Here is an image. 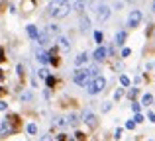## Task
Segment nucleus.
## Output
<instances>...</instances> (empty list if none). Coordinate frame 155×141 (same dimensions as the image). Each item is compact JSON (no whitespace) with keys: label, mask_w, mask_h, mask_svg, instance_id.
<instances>
[{"label":"nucleus","mask_w":155,"mask_h":141,"mask_svg":"<svg viewBox=\"0 0 155 141\" xmlns=\"http://www.w3.org/2000/svg\"><path fill=\"white\" fill-rule=\"evenodd\" d=\"M126 127H128V130H134V127H136V122H134V120H128V122H126Z\"/></svg>","instance_id":"31"},{"label":"nucleus","mask_w":155,"mask_h":141,"mask_svg":"<svg viewBox=\"0 0 155 141\" xmlns=\"http://www.w3.org/2000/svg\"><path fill=\"white\" fill-rule=\"evenodd\" d=\"M69 12H71V6H69V4H65V2L53 0V2L49 4V14L55 20H61V18H65V16H69Z\"/></svg>","instance_id":"2"},{"label":"nucleus","mask_w":155,"mask_h":141,"mask_svg":"<svg viewBox=\"0 0 155 141\" xmlns=\"http://www.w3.org/2000/svg\"><path fill=\"white\" fill-rule=\"evenodd\" d=\"M141 18H143V16H141L140 10H132V12H130V16H128V26L130 27H137L141 24Z\"/></svg>","instance_id":"5"},{"label":"nucleus","mask_w":155,"mask_h":141,"mask_svg":"<svg viewBox=\"0 0 155 141\" xmlns=\"http://www.w3.org/2000/svg\"><path fill=\"white\" fill-rule=\"evenodd\" d=\"M67 120V126H77L79 123V116L77 114H69V118H65Z\"/></svg>","instance_id":"16"},{"label":"nucleus","mask_w":155,"mask_h":141,"mask_svg":"<svg viewBox=\"0 0 155 141\" xmlns=\"http://www.w3.org/2000/svg\"><path fill=\"white\" fill-rule=\"evenodd\" d=\"M88 30H91V20H88V16H81V31L87 34Z\"/></svg>","instance_id":"11"},{"label":"nucleus","mask_w":155,"mask_h":141,"mask_svg":"<svg viewBox=\"0 0 155 141\" xmlns=\"http://www.w3.org/2000/svg\"><path fill=\"white\" fill-rule=\"evenodd\" d=\"M110 108H112V104H110V102H104V106H102V112H110Z\"/></svg>","instance_id":"35"},{"label":"nucleus","mask_w":155,"mask_h":141,"mask_svg":"<svg viewBox=\"0 0 155 141\" xmlns=\"http://www.w3.org/2000/svg\"><path fill=\"white\" fill-rule=\"evenodd\" d=\"M38 75H39V79H47V76H49V71H47L45 67H41V69L38 71Z\"/></svg>","instance_id":"24"},{"label":"nucleus","mask_w":155,"mask_h":141,"mask_svg":"<svg viewBox=\"0 0 155 141\" xmlns=\"http://www.w3.org/2000/svg\"><path fill=\"white\" fill-rule=\"evenodd\" d=\"M87 63H88V55L87 53H79L75 57V65L77 67H83V65H87Z\"/></svg>","instance_id":"10"},{"label":"nucleus","mask_w":155,"mask_h":141,"mask_svg":"<svg viewBox=\"0 0 155 141\" xmlns=\"http://www.w3.org/2000/svg\"><path fill=\"white\" fill-rule=\"evenodd\" d=\"M59 31H61V27L59 26H57V24H49V26H47V34H59Z\"/></svg>","instance_id":"19"},{"label":"nucleus","mask_w":155,"mask_h":141,"mask_svg":"<svg viewBox=\"0 0 155 141\" xmlns=\"http://www.w3.org/2000/svg\"><path fill=\"white\" fill-rule=\"evenodd\" d=\"M114 43H116V45H124V43H126V31H124V30H120V31L116 34Z\"/></svg>","instance_id":"13"},{"label":"nucleus","mask_w":155,"mask_h":141,"mask_svg":"<svg viewBox=\"0 0 155 141\" xmlns=\"http://www.w3.org/2000/svg\"><path fill=\"white\" fill-rule=\"evenodd\" d=\"M35 41H38L39 45H47V43H49V34H47V31H39V35H38Z\"/></svg>","instance_id":"12"},{"label":"nucleus","mask_w":155,"mask_h":141,"mask_svg":"<svg viewBox=\"0 0 155 141\" xmlns=\"http://www.w3.org/2000/svg\"><path fill=\"white\" fill-rule=\"evenodd\" d=\"M140 110H141V104L132 102V112H134V114H140Z\"/></svg>","instance_id":"28"},{"label":"nucleus","mask_w":155,"mask_h":141,"mask_svg":"<svg viewBox=\"0 0 155 141\" xmlns=\"http://www.w3.org/2000/svg\"><path fill=\"white\" fill-rule=\"evenodd\" d=\"M39 141H53V137H51V135H43V137L39 139Z\"/></svg>","instance_id":"37"},{"label":"nucleus","mask_w":155,"mask_h":141,"mask_svg":"<svg viewBox=\"0 0 155 141\" xmlns=\"http://www.w3.org/2000/svg\"><path fill=\"white\" fill-rule=\"evenodd\" d=\"M149 104H153V96L151 94H143L141 96V106H149Z\"/></svg>","instance_id":"17"},{"label":"nucleus","mask_w":155,"mask_h":141,"mask_svg":"<svg viewBox=\"0 0 155 141\" xmlns=\"http://www.w3.org/2000/svg\"><path fill=\"white\" fill-rule=\"evenodd\" d=\"M83 122L87 123L88 127H92V130H94V127L98 126V118H96V116L92 114V112H83Z\"/></svg>","instance_id":"7"},{"label":"nucleus","mask_w":155,"mask_h":141,"mask_svg":"<svg viewBox=\"0 0 155 141\" xmlns=\"http://www.w3.org/2000/svg\"><path fill=\"white\" fill-rule=\"evenodd\" d=\"M110 14H112V10H110V6H106V4H100V6L96 8V18H98L100 22H106V20L110 18Z\"/></svg>","instance_id":"6"},{"label":"nucleus","mask_w":155,"mask_h":141,"mask_svg":"<svg viewBox=\"0 0 155 141\" xmlns=\"http://www.w3.org/2000/svg\"><path fill=\"white\" fill-rule=\"evenodd\" d=\"M91 75H88V69H77L73 72V82L77 84V86H87L88 82H91Z\"/></svg>","instance_id":"4"},{"label":"nucleus","mask_w":155,"mask_h":141,"mask_svg":"<svg viewBox=\"0 0 155 141\" xmlns=\"http://www.w3.org/2000/svg\"><path fill=\"white\" fill-rule=\"evenodd\" d=\"M147 120L151 123H155V112H149V114H147Z\"/></svg>","instance_id":"36"},{"label":"nucleus","mask_w":155,"mask_h":141,"mask_svg":"<svg viewBox=\"0 0 155 141\" xmlns=\"http://www.w3.org/2000/svg\"><path fill=\"white\" fill-rule=\"evenodd\" d=\"M75 10H79V12L84 10V0H77L75 2Z\"/></svg>","instance_id":"27"},{"label":"nucleus","mask_w":155,"mask_h":141,"mask_svg":"<svg viewBox=\"0 0 155 141\" xmlns=\"http://www.w3.org/2000/svg\"><path fill=\"white\" fill-rule=\"evenodd\" d=\"M6 110H8V104L4 100H0V112H6Z\"/></svg>","instance_id":"33"},{"label":"nucleus","mask_w":155,"mask_h":141,"mask_svg":"<svg viewBox=\"0 0 155 141\" xmlns=\"http://www.w3.org/2000/svg\"><path fill=\"white\" fill-rule=\"evenodd\" d=\"M130 55H132V49H130V47H124V49H122V59L130 57Z\"/></svg>","instance_id":"30"},{"label":"nucleus","mask_w":155,"mask_h":141,"mask_svg":"<svg viewBox=\"0 0 155 141\" xmlns=\"http://www.w3.org/2000/svg\"><path fill=\"white\" fill-rule=\"evenodd\" d=\"M57 41L61 43V47H63V49H71V41H69L65 35H59V39H57Z\"/></svg>","instance_id":"15"},{"label":"nucleus","mask_w":155,"mask_h":141,"mask_svg":"<svg viewBox=\"0 0 155 141\" xmlns=\"http://www.w3.org/2000/svg\"><path fill=\"white\" fill-rule=\"evenodd\" d=\"M137 94H140V90H137V88H130V90H128V98L130 100H134Z\"/></svg>","instance_id":"23"},{"label":"nucleus","mask_w":155,"mask_h":141,"mask_svg":"<svg viewBox=\"0 0 155 141\" xmlns=\"http://www.w3.org/2000/svg\"><path fill=\"white\" fill-rule=\"evenodd\" d=\"M122 96H124V88H118V90L114 92V100H120Z\"/></svg>","instance_id":"29"},{"label":"nucleus","mask_w":155,"mask_h":141,"mask_svg":"<svg viewBox=\"0 0 155 141\" xmlns=\"http://www.w3.org/2000/svg\"><path fill=\"white\" fill-rule=\"evenodd\" d=\"M104 86H106V79L98 75V76H94V79L87 84V92L91 96H96V94H100V92L104 90Z\"/></svg>","instance_id":"3"},{"label":"nucleus","mask_w":155,"mask_h":141,"mask_svg":"<svg viewBox=\"0 0 155 141\" xmlns=\"http://www.w3.org/2000/svg\"><path fill=\"white\" fill-rule=\"evenodd\" d=\"M106 55H108V49L106 47H102V45H98L94 49V53H92V59H94L96 63H102L104 59H106Z\"/></svg>","instance_id":"8"},{"label":"nucleus","mask_w":155,"mask_h":141,"mask_svg":"<svg viewBox=\"0 0 155 141\" xmlns=\"http://www.w3.org/2000/svg\"><path fill=\"white\" fill-rule=\"evenodd\" d=\"M120 84H122V86H130V76L122 75V76H120Z\"/></svg>","instance_id":"25"},{"label":"nucleus","mask_w":155,"mask_h":141,"mask_svg":"<svg viewBox=\"0 0 155 141\" xmlns=\"http://www.w3.org/2000/svg\"><path fill=\"white\" fill-rule=\"evenodd\" d=\"M149 141H151V139H149Z\"/></svg>","instance_id":"43"},{"label":"nucleus","mask_w":155,"mask_h":141,"mask_svg":"<svg viewBox=\"0 0 155 141\" xmlns=\"http://www.w3.org/2000/svg\"><path fill=\"white\" fill-rule=\"evenodd\" d=\"M4 94H6V88H4V86H0V96H4Z\"/></svg>","instance_id":"39"},{"label":"nucleus","mask_w":155,"mask_h":141,"mask_svg":"<svg viewBox=\"0 0 155 141\" xmlns=\"http://www.w3.org/2000/svg\"><path fill=\"white\" fill-rule=\"evenodd\" d=\"M16 130H18V116L8 114L6 118L0 122V139L14 135V133H16Z\"/></svg>","instance_id":"1"},{"label":"nucleus","mask_w":155,"mask_h":141,"mask_svg":"<svg viewBox=\"0 0 155 141\" xmlns=\"http://www.w3.org/2000/svg\"><path fill=\"white\" fill-rule=\"evenodd\" d=\"M26 133L28 135H35L38 133V126H35V123H28L26 126Z\"/></svg>","instance_id":"18"},{"label":"nucleus","mask_w":155,"mask_h":141,"mask_svg":"<svg viewBox=\"0 0 155 141\" xmlns=\"http://www.w3.org/2000/svg\"><path fill=\"white\" fill-rule=\"evenodd\" d=\"M35 57H38V61L41 63V65H47V63H49V55H47L45 51H39V53L35 55Z\"/></svg>","instance_id":"14"},{"label":"nucleus","mask_w":155,"mask_h":141,"mask_svg":"<svg viewBox=\"0 0 155 141\" xmlns=\"http://www.w3.org/2000/svg\"><path fill=\"white\" fill-rule=\"evenodd\" d=\"M26 31H28V35H30V37L34 39V41L38 39V35H39V30H38V27L34 26V24H30V26H26Z\"/></svg>","instance_id":"9"},{"label":"nucleus","mask_w":155,"mask_h":141,"mask_svg":"<svg viewBox=\"0 0 155 141\" xmlns=\"http://www.w3.org/2000/svg\"><path fill=\"white\" fill-rule=\"evenodd\" d=\"M151 10H153V12H155V0H153V6H151Z\"/></svg>","instance_id":"41"},{"label":"nucleus","mask_w":155,"mask_h":141,"mask_svg":"<svg viewBox=\"0 0 155 141\" xmlns=\"http://www.w3.org/2000/svg\"><path fill=\"white\" fill-rule=\"evenodd\" d=\"M59 2H65V4H69V0H59Z\"/></svg>","instance_id":"42"},{"label":"nucleus","mask_w":155,"mask_h":141,"mask_svg":"<svg viewBox=\"0 0 155 141\" xmlns=\"http://www.w3.org/2000/svg\"><path fill=\"white\" fill-rule=\"evenodd\" d=\"M114 137H116V139L122 137V127H116V131H114Z\"/></svg>","instance_id":"34"},{"label":"nucleus","mask_w":155,"mask_h":141,"mask_svg":"<svg viewBox=\"0 0 155 141\" xmlns=\"http://www.w3.org/2000/svg\"><path fill=\"white\" fill-rule=\"evenodd\" d=\"M6 61V53H4V47H0V63Z\"/></svg>","instance_id":"32"},{"label":"nucleus","mask_w":155,"mask_h":141,"mask_svg":"<svg viewBox=\"0 0 155 141\" xmlns=\"http://www.w3.org/2000/svg\"><path fill=\"white\" fill-rule=\"evenodd\" d=\"M4 76H6V75H4V71L0 69V80H4Z\"/></svg>","instance_id":"40"},{"label":"nucleus","mask_w":155,"mask_h":141,"mask_svg":"<svg viewBox=\"0 0 155 141\" xmlns=\"http://www.w3.org/2000/svg\"><path fill=\"white\" fill-rule=\"evenodd\" d=\"M20 100H22V102H30L31 100V92H22V94H20Z\"/></svg>","instance_id":"22"},{"label":"nucleus","mask_w":155,"mask_h":141,"mask_svg":"<svg viewBox=\"0 0 155 141\" xmlns=\"http://www.w3.org/2000/svg\"><path fill=\"white\" fill-rule=\"evenodd\" d=\"M67 141H79V139H77L75 135H67Z\"/></svg>","instance_id":"38"},{"label":"nucleus","mask_w":155,"mask_h":141,"mask_svg":"<svg viewBox=\"0 0 155 141\" xmlns=\"http://www.w3.org/2000/svg\"><path fill=\"white\" fill-rule=\"evenodd\" d=\"M94 41L98 43V45H102V41H104V34L102 31H98V30L94 31Z\"/></svg>","instance_id":"20"},{"label":"nucleus","mask_w":155,"mask_h":141,"mask_svg":"<svg viewBox=\"0 0 155 141\" xmlns=\"http://www.w3.org/2000/svg\"><path fill=\"white\" fill-rule=\"evenodd\" d=\"M45 84H47V86H49V88H53V86H55V84H57V79H55V76H53V75H49V76H47V79H45Z\"/></svg>","instance_id":"21"},{"label":"nucleus","mask_w":155,"mask_h":141,"mask_svg":"<svg viewBox=\"0 0 155 141\" xmlns=\"http://www.w3.org/2000/svg\"><path fill=\"white\" fill-rule=\"evenodd\" d=\"M134 122H136V123H143L145 122V116L143 114H136V116H134Z\"/></svg>","instance_id":"26"}]
</instances>
